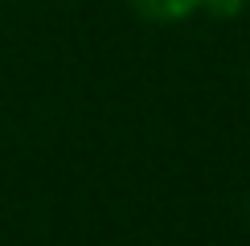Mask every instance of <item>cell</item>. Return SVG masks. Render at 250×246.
Segmentation results:
<instances>
[{
    "mask_svg": "<svg viewBox=\"0 0 250 246\" xmlns=\"http://www.w3.org/2000/svg\"><path fill=\"white\" fill-rule=\"evenodd\" d=\"M131 8L148 20H185L193 13H209V0H131Z\"/></svg>",
    "mask_w": 250,
    "mask_h": 246,
    "instance_id": "6da1fadb",
    "label": "cell"
}]
</instances>
